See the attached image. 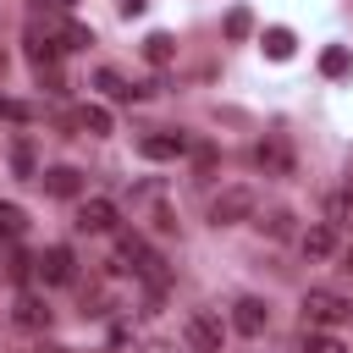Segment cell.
<instances>
[{"instance_id": "27", "label": "cell", "mask_w": 353, "mask_h": 353, "mask_svg": "<svg viewBox=\"0 0 353 353\" xmlns=\"http://www.w3.org/2000/svg\"><path fill=\"white\" fill-rule=\"evenodd\" d=\"M11 171H17V176H33V149H28V143L11 149Z\"/></svg>"}, {"instance_id": "20", "label": "cell", "mask_w": 353, "mask_h": 353, "mask_svg": "<svg viewBox=\"0 0 353 353\" xmlns=\"http://www.w3.org/2000/svg\"><path fill=\"white\" fill-rule=\"evenodd\" d=\"M221 33H226L232 44H243V39L254 33V11H248V6H232V11L221 17Z\"/></svg>"}, {"instance_id": "17", "label": "cell", "mask_w": 353, "mask_h": 353, "mask_svg": "<svg viewBox=\"0 0 353 353\" xmlns=\"http://www.w3.org/2000/svg\"><path fill=\"white\" fill-rule=\"evenodd\" d=\"M254 226H259L265 237H276V243H287V237L298 232V226H292V210H281V204H276V210H259V215H254Z\"/></svg>"}, {"instance_id": "1", "label": "cell", "mask_w": 353, "mask_h": 353, "mask_svg": "<svg viewBox=\"0 0 353 353\" xmlns=\"http://www.w3.org/2000/svg\"><path fill=\"white\" fill-rule=\"evenodd\" d=\"M110 265L127 270V276H138V281L149 287V298H165V287H171L165 254H160L143 232H116V259H110Z\"/></svg>"}, {"instance_id": "31", "label": "cell", "mask_w": 353, "mask_h": 353, "mask_svg": "<svg viewBox=\"0 0 353 353\" xmlns=\"http://www.w3.org/2000/svg\"><path fill=\"white\" fill-rule=\"evenodd\" d=\"M55 6H61V11H72V6H77V0H55Z\"/></svg>"}, {"instance_id": "15", "label": "cell", "mask_w": 353, "mask_h": 353, "mask_svg": "<svg viewBox=\"0 0 353 353\" xmlns=\"http://www.w3.org/2000/svg\"><path fill=\"white\" fill-rule=\"evenodd\" d=\"M39 182H44L50 199H77V193H83V171H72V165H44Z\"/></svg>"}, {"instance_id": "26", "label": "cell", "mask_w": 353, "mask_h": 353, "mask_svg": "<svg viewBox=\"0 0 353 353\" xmlns=\"http://www.w3.org/2000/svg\"><path fill=\"white\" fill-rule=\"evenodd\" d=\"M6 276H11V281H33V254L11 248V259H6Z\"/></svg>"}, {"instance_id": "6", "label": "cell", "mask_w": 353, "mask_h": 353, "mask_svg": "<svg viewBox=\"0 0 353 353\" xmlns=\"http://www.w3.org/2000/svg\"><path fill=\"white\" fill-rule=\"evenodd\" d=\"M33 281H44V287H66V281H77V259H72V248H66V243L39 248V254H33Z\"/></svg>"}, {"instance_id": "4", "label": "cell", "mask_w": 353, "mask_h": 353, "mask_svg": "<svg viewBox=\"0 0 353 353\" xmlns=\"http://www.w3.org/2000/svg\"><path fill=\"white\" fill-rule=\"evenodd\" d=\"M132 221H143L154 237H171L176 232V215H171V204H165V193L154 182H138L132 188Z\"/></svg>"}, {"instance_id": "11", "label": "cell", "mask_w": 353, "mask_h": 353, "mask_svg": "<svg viewBox=\"0 0 353 353\" xmlns=\"http://www.w3.org/2000/svg\"><path fill=\"white\" fill-rule=\"evenodd\" d=\"M11 325H22V331H50V303H44L39 292H17V298H11Z\"/></svg>"}, {"instance_id": "28", "label": "cell", "mask_w": 353, "mask_h": 353, "mask_svg": "<svg viewBox=\"0 0 353 353\" xmlns=\"http://www.w3.org/2000/svg\"><path fill=\"white\" fill-rule=\"evenodd\" d=\"M116 11H121V17H143V11H149V0H116Z\"/></svg>"}, {"instance_id": "2", "label": "cell", "mask_w": 353, "mask_h": 353, "mask_svg": "<svg viewBox=\"0 0 353 353\" xmlns=\"http://www.w3.org/2000/svg\"><path fill=\"white\" fill-rule=\"evenodd\" d=\"M298 309H303V325H314V331H331V325H347L353 320V298H342L331 287H309Z\"/></svg>"}, {"instance_id": "18", "label": "cell", "mask_w": 353, "mask_h": 353, "mask_svg": "<svg viewBox=\"0 0 353 353\" xmlns=\"http://www.w3.org/2000/svg\"><path fill=\"white\" fill-rule=\"evenodd\" d=\"M259 50H265L270 61H292L298 39H292V28H265V33H259Z\"/></svg>"}, {"instance_id": "12", "label": "cell", "mask_w": 353, "mask_h": 353, "mask_svg": "<svg viewBox=\"0 0 353 353\" xmlns=\"http://www.w3.org/2000/svg\"><path fill=\"white\" fill-rule=\"evenodd\" d=\"M265 325H270L265 298H237V303H232V331H237V336H259Z\"/></svg>"}, {"instance_id": "24", "label": "cell", "mask_w": 353, "mask_h": 353, "mask_svg": "<svg viewBox=\"0 0 353 353\" xmlns=\"http://www.w3.org/2000/svg\"><path fill=\"white\" fill-rule=\"evenodd\" d=\"M0 116H6V121H39V105H28V99H6V94H0Z\"/></svg>"}, {"instance_id": "19", "label": "cell", "mask_w": 353, "mask_h": 353, "mask_svg": "<svg viewBox=\"0 0 353 353\" xmlns=\"http://www.w3.org/2000/svg\"><path fill=\"white\" fill-rule=\"evenodd\" d=\"M22 232H28V210L0 199V243H22Z\"/></svg>"}, {"instance_id": "23", "label": "cell", "mask_w": 353, "mask_h": 353, "mask_svg": "<svg viewBox=\"0 0 353 353\" xmlns=\"http://www.w3.org/2000/svg\"><path fill=\"white\" fill-rule=\"evenodd\" d=\"M303 353H347V342H336L331 331H314V325H303V342H298Z\"/></svg>"}, {"instance_id": "5", "label": "cell", "mask_w": 353, "mask_h": 353, "mask_svg": "<svg viewBox=\"0 0 353 353\" xmlns=\"http://www.w3.org/2000/svg\"><path fill=\"white\" fill-rule=\"evenodd\" d=\"M248 160H254V171H265V176H276V182H287V176H298V160H292V143L287 138H276V132H265L254 149H248Z\"/></svg>"}, {"instance_id": "32", "label": "cell", "mask_w": 353, "mask_h": 353, "mask_svg": "<svg viewBox=\"0 0 353 353\" xmlns=\"http://www.w3.org/2000/svg\"><path fill=\"white\" fill-rule=\"evenodd\" d=\"M6 66H11V61H6V50H0V77H6Z\"/></svg>"}, {"instance_id": "13", "label": "cell", "mask_w": 353, "mask_h": 353, "mask_svg": "<svg viewBox=\"0 0 353 353\" xmlns=\"http://www.w3.org/2000/svg\"><path fill=\"white\" fill-rule=\"evenodd\" d=\"M298 248H303V259H331V254H336V226H331V221L303 226V232H298Z\"/></svg>"}, {"instance_id": "3", "label": "cell", "mask_w": 353, "mask_h": 353, "mask_svg": "<svg viewBox=\"0 0 353 353\" xmlns=\"http://www.w3.org/2000/svg\"><path fill=\"white\" fill-rule=\"evenodd\" d=\"M259 215V193L248 182H232L210 199V226H237V221H254Z\"/></svg>"}, {"instance_id": "33", "label": "cell", "mask_w": 353, "mask_h": 353, "mask_svg": "<svg viewBox=\"0 0 353 353\" xmlns=\"http://www.w3.org/2000/svg\"><path fill=\"white\" fill-rule=\"evenodd\" d=\"M347 188H353V176H347Z\"/></svg>"}, {"instance_id": "9", "label": "cell", "mask_w": 353, "mask_h": 353, "mask_svg": "<svg viewBox=\"0 0 353 353\" xmlns=\"http://www.w3.org/2000/svg\"><path fill=\"white\" fill-rule=\"evenodd\" d=\"M188 149H193V138H188V132H171V127L138 138V154H143V160H182Z\"/></svg>"}, {"instance_id": "14", "label": "cell", "mask_w": 353, "mask_h": 353, "mask_svg": "<svg viewBox=\"0 0 353 353\" xmlns=\"http://www.w3.org/2000/svg\"><path fill=\"white\" fill-rule=\"evenodd\" d=\"M94 88H99L105 99H116V105H127V99H143V94H149V88L127 83V77H121L116 66H99V72H94Z\"/></svg>"}, {"instance_id": "8", "label": "cell", "mask_w": 353, "mask_h": 353, "mask_svg": "<svg viewBox=\"0 0 353 353\" xmlns=\"http://www.w3.org/2000/svg\"><path fill=\"white\" fill-rule=\"evenodd\" d=\"M61 127H66V132H88V138H110V132H116L110 110H105V105H94V99H88V105H77V110H66V116H61Z\"/></svg>"}, {"instance_id": "25", "label": "cell", "mask_w": 353, "mask_h": 353, "mask_svg": "<svg viewBox=\"0 0 353 353\" xmlns=\"http://www.w3.org/2000/svg\"><path fill=\"white\" fill-rule=\"evenodd\" d=\"M33 83H39L44 94H55V99L66 94V77H61V66H39V72H33Z\"/></svg>"}, {"instance_id": "7", "label": "cell", "mask_w": 353, "mask_h": 353, "mask_svg": "<svg viewBox=\"0 0 353 353\" xmlns=\"http://www.w3.org/2000/svg\"><path fill=\"white\" fill-rule=\"evenodd\" d=\"M182 342H188L193 353H221V347H226V331H221V320H215L210 309H188V320H182Z\"/></svg>"}, {"instance_id": "30", "label": "cell", "mask_w": 353, "mask_h": 353, "mask_svg": "<svg viewBox=\"0 0 353 353\" xmlns=\"http://www.w3.org/2000/svg\"><path fill=\"white\" fill-rule=\"evenodd\" d=\"M33 353H66V347H50V342H44V347H33Z\"/></svg>"}, {"instance_id": "21", "label": "cell", "mask_w": 353, "mask_h": 353, "mask_svg": "<svg viewBox=\"0 0 353 353\" xmlns=\"http://www.w3.org/2000/svg\"><path fill=\"white\" fill-rule=\"evenodd\" d=\"M138 50H143V61H149V66H171V55H176V39H171V33H149Z\"/></svg>"}, {"instance_id": "22", "label": "cell", "mask_w": 353, "mask_h": 353, "mask_svg": "<svg viewBox=\"0 0 353 353\" xmlns=\"http://www.w3.org/2000/svg\"><path fill=\"white\" fill-rule=\"evenodd\" d=\"M320 72H325V77H347V72H353V55H347V44H331V50H320Z\"/></svg>"}, {"instance_id": "29", "label": "cell", "mask_w": 353, "mask_h": 353, "mask_svg": "<svg viewBox=\"0 0 353 353\" xmlns=\"http://www.w3.org/2000/svg\"><path fill=\"white\" fill-rule=\"evenodd\" d=\"M342 270H347V276H353V243H347V248H342Z\"/></svg>"}, {"instance_id": "10", "label": "cell", "mask_w": 353, "mask_h": 353, "mask_svg": "<svg viewBox=\"0 0 353 353\" xmlns=\"http://www.w3.org/2000/svg\"><path fill=\"white\" fill-rule=\"evenodd\" d=\"M72 226H77V232H116V204L94 193V199H83V204H77Z\"/></svg>"}, {"instance_id": "16", "label": "cell", "mask_w": 353, "mask_h": 353, "mask_svg": "<svg viewBox=\"0 0 353 353\" xmlns=\"http://www.w3.org/2000/svg\"><path fill=\"white\" fill-rule=\"evenodd\" d=\"M325 221L336 232H353V188H331L325 193Z\"/></svg>"}]
</instances>
